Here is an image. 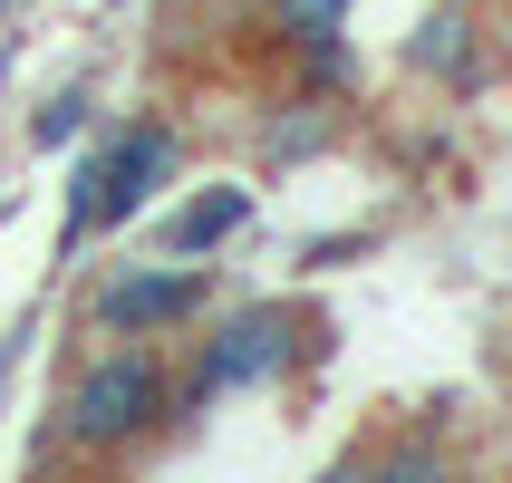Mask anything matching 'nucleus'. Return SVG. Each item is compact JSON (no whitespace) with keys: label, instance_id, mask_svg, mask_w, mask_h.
Here are the masks:
<instances>
[{"label":"nucleus","instance_id":"6","mask_svg":"<svg viewBox=\"0 0 512 483\" xmlns=\"http://www.w3.org/2000/svg\"><path fill=\"white\" fill-rule=\"evenodd\" d=\"M339 10H348V0H281V29H290V39H310V49H329Z\"/></svg>","mask_w":512,"mask_h":483},{"label":"nucleus","instance_id":"2","mask_svg":"<svg viewBox=\"0 0 512 483\" xmlns=\"http://www.w3.org/2000/svg\"><path fill=\"white\" fill-rule=\"evenodd\" d=\"M165 416V368L145 358V348H107L97 368L68 387V435L78 445H126Z\"/></svg>","mask_w":512,"mask_h":483},{"label":"nucleus","instance_id":"8","mask_svg":"<svg viewBox=\"0 0 512 483\" xmlns=\"http://www.w3.org/2000/svg\"><path fill=\"white\" fill-rule=\"evenodd\" d=\"M455 29H464V20H426V39H416V58H426V68H455Z\"/></svg>","mask_w":512,"mask_h":483},{"label":"nucleus","instance_id":"11","mask_svg":"<svg viewBox=\"0 0 512 483\" xmlns=\"http://www.w3.org/2000/svg\"><path fill=\"white\" fill-rule=\"evenodd\" d=\"M329 483H358V474H348V464H339V474H329Z\"/></svg>","mask_w":512,"mask_h":483},{"label":"nucleus","instance_id":"9","mask_svg":"<svg viewBox=\"0 0 512 483\" xmlns=\"http://www.w3.org/2000/svg\"><path fill=\"white\" fill-rule=\"evenodd\" d=\"M377 483H445V464H435V455H397Z\"/></svg>","mask_w":512,"mask_h":483},{"label":"nucleus","instance_id":"1","mask_svg":"<svg viewBox=\"0 0 512 483\" xmlns=\"http://www.w3.org/2000/svg\"><path fill=\"white\" fill-rule=\"evenodd\" d=\"M165 174H174V136H165V126H126V136H107L78 174H68V242H87L97 223L145 213V194H155Z\"/></svg>","mask_w":512,"mask_h":483},{"label":"nucleus","instance_id":"5","mask_svg":"<svg viewBox=\"0 0 512 483\" xmlns=\"http://www.w3.org/2000/svg\"><path fill=\"white\" fill-rule=\"evenodd\" d=\"M242 223H252V194H242V184H213V194H194V203L165 223V252L194 261V252H213L223 232H242Z\"/></svg>","mask_w":512,"mask_h":483},{"label":"nucleus","instance_id":"10","mask_svg":"<svg viewBox=\"0 0 512 483\" xmlns=\"http://www.w3.org/2000/svg\"><path fill=\"white\" fill-rule=\"evenodd\" d=\"M10 358H20V339H0V387H10Z\"/></svg>","mask_w":512,"mask_h":483},{"label":"nucleus","instance_id":"3","mask_svg":"<svg viewBox=\"0 0 512 483\" xmlns=\"http://www.w3.org/2000/svg\"><path fill=\"white\" fill-rule=\"evenodd\" d=\"M281 358H290V319H281V310H242L223 339H213V358H203V377H194V397L261 387V377H281Z\"/></svg>","mask_w":512,"mask_h":483},{"label":"nucleus","instance_id":"7","mask_svg":"<svg viewBox=\"0 0 512 483\" xmlns=\"http://www.w3.org/2000/svg\"><path fill=\"white\" fill-rule=\"evenodd\" d=\"M78 126H87V97H78V87H68L58 107H39V126H29V136H39V145H68V136H78Z\"/></svg>","mask_w":512,"mask_h":483},{"label":"nucleus","instance_id":"4","mask_svg":"<svg viewBox=\"0 0 512 483\" xmlns=\"http://www.w3.org/2000/svg\"><path fill=\"white\" fill-rule=\"evenodd\" d=\"M194 310H203V271H126V281L97 290V319L126 329V339L174 329V319H194Z\"/></svg>","mask_w":512,"mask_h":483}]
</instances>
